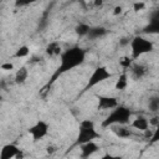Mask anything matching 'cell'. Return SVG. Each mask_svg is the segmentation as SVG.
<instances>
[{
  "label": "cell",
  "mask_w": 159,
  "mask_h": 159,
  "mask_svg": "<svg viewBox=\"0 0 159 159\" xmlns=\"http://www.w3.org/2000/svg\"><path fill=\"white\" fill-rule=\"evenodd\" d=\"M148 109L150 113H158L159 111V97L157 94H153L148 99Z\"/></svg>",
  "instance_id": "16"
},
{
  "label": "cell",
  "mask_w": 159,
  "mask_h": 159,
  "mask_svg": "<svg viewBox=\"0 0 159 159\" xmlns=\"http://www.w3.org/2000/svg\"><path fill=\"white\" fill-rule=\"evenodd\" d=\"M109 129L116 137L122 139H128L134 135V129H132V127L127 124H112L109 125Z\"/></svg>",
  "instance_id": "6"
},
{
  "label": "cell",
  "mask_w": 159,
  "mask_h": 159,
  "mask_svg": "<svg viewBox=\"0 0 159 159\" xmlns=\"http://www.w3.org/2000/svg\"><path fill=\"white\" fill-rule=\"evenodd\" d=\"M29 133L34 140H40L43 137H46V134L48 133V124L43 120H39L29 129Z\"/></svg>",
  "instance_id": "7"
},
{
  "label": "cell",
  "mask_w": 159,
  "mask_h": 159,
  "mask_svg": "<svg viewBox=\"0 0 159 159\" xmlns=\"http://www.w3.org/2000/svg\"><path fill=\"white\" fill-rule=\"evenodd\" d=\"M93 1V4L96 5V6H101L102 4H103V0H92Z\"/></svg>",
  "instance_id": "29"
},
{
  "label": "cell",
  "mask_w": 159,
  "mask_h": 159,
  "mask_svg": "<svg viewBox=\"0 0 159 159\" xmlns=\"http://www.w3.org/2000/svg\"><path fill=\"white\" fill-rule=\"evenodd\" d=\"M6 84H7L6 81H5L4 78H1V80H0V89H5V88H6Z\"/></svg>",
  "instance_id": "28"
},
{
  "label": "cell",
  "mask_w": 159,
  "mask_h": 159,
  "mask_svg": "<svg viewBox=\"0 0 159 159\" xmlns=\"http://www.w3.org/2000/svg\"><path fill=\"white\" fill-rule=\"evenodd\" d=\"M22 153L19 149V147H16L15 144H6L2 147L1 152H0V158L1 159H10V158H21Z\"/></svg>",
  "instance_id": "9"
},
{
  "label": "cell",
  "mask_w": 159,
  "mask_h": 159,
  "mask_svg": "<svg viewBox=\"0 0 159 159\" xmlns=\"http://www.w3.org/2000/svg\"><path fill=\"white\" fill-rule=\"evenodd\" d=\"M61 66L58 67V73L70 71L84 61L86 52L80 47H72L62 52L61 55Z\"/></svg>",
  "instance_id": "1"
},
{
  "label": "cell",
  "mask_w": 159,
  "mask_h": 159,
  "mask_svg": "<svg viewBox=\"0 0 159 159\" xmlns=\"http://www.w3.org/2000/svg\"><path fill=\"white\" fill-rule=\"evenodd\" d=\"M127 86H128V75H127V73H123V75H120V76L118 77V80L116 81L114 88L118 89V91H123V89L127 88Z\"/></svg>",
  "instance_id": "17"
},
{
  "label": "cell",
  "mask_w": 159,
  "mask_h": 159,
  "mask_svg": "<svg viewBox=\"0 0 159 159\" xmlns=\"http://www.w3.org/2000/svg\"><path fill=\"white\" fill-rule=\"evenodd\" d=\"M111 76L112 75H111V72H109V70L107 67H97L92 72V75H91V77L88 80V83L86 86V89H88L91 87H94L96 84H98V83L108 80Z\"/></svg>",
  "instance_id": "5"
},
{
  "label": "cell",
  "mask_w": 159,
  "mask_h": 159,
  "mask_svg": "<svg viewBox=\"0 0 159 159\" xmlns=\"http://www.w3.org/2000/svg\"><path fill=\"white\" fill-rule=\"evenodd\" d=\"M148 122H149V125L150 127L157 128L158 124H159V116H158V113H153V116L148 119Z\"/></svg>",
  "instance_id": "21"
},
{
  "label": "cell",
  "mask_w": 159,
  "mask_h": 159,
  "mask_svg": "<svg viewBox=\"0 0 159 159\" xmlns=\"http://www.w3.org/2000/svg\"><path fill=\"white\" fill-rule=\"evenodd\" d=\"M45 51H46V53H47L48 56H60V55L62 53V47H61L60 42L52 41V42H50V43L46 46Z\"/></svg>",
  "instance_id": "14"
},
{
  "label": "cell",
  "mask_w": 159,
  "mask_h": 159,
  "mask_svg": "<svg viewBox=\"0 0 159 159\" xmlns=\"http://www.w3.org/2000/svg\"><path fill=\"white\" fill-rule=\"evenodd\" d=\"M56 150H57V149H56V147H53V145H48V147L46 148V152H47V154H53Z\"/></svg>",
  "instance_id": "26"
},
{
  "label": "cell",
  "mask_w": 159,
  "mask_h": 159,
  "mask_svg": "<svg viewBox=\"0 0 159 159\" xmlns=\"http://www.w3.org/2000/svg\"><path fill=\"white\" fill-rule=\"evenodd\" d=\"M119 103L117 101V98L114 97H108V96H99L98 97V108L99 109H107L111 111L114 107H117Z\"/></svg>",
  "instance_id": "10"
},
{
  "label": "cell",
  "mask_w": 159,
  "mask_h": 159,
  "mask_svg": "<svg viewBox=\"0 0 159 159\" xmlns=\"http://www.w3.org/2000/svg\"><path fill=\"white\" fill-rule=\"evenodd\" d=\"M0 68L4 70V71H12V70H14V63H11V62H5V63H2V65L0 66Z\"/></svg>",
  "instance_id": "24"
},
{
  "label": "cell",
  "mask_w": 159,
  "mask_h": 159,
  "mask_svg": "<svg viewBox=\"0 0 159 159\" xmlns=\"http://www.w3.org/2000/svg\"><path fill=\"white\" fill-rule=\"evenodd\" d=\"M144 9H145V4H144L143 1L134 2V5H133V10H134V11H142V10H144Z\"/></svg>",
  "instance_id": "23"
},
{
  "label": "cell",
  "mask_w": 159,
  "mask_h": 159,
  "mask_svg": "<svg viewBox=\"0 0 159 159\" xmlns=\"http://www.w3.org/2000/svg\"><path fill=\"white\" fill-rule=\"evenodd\" d=\"M89 27H91V26H89V25H87L86 22H80V24L75 27V32H76L80 37H84V36H87Z\"/></svg>",
  "instance_id": "18"
},
{
  "label": "cell",
  "mask_w": 159,
  "mask_h": 159,
  "mask_svg": "<svg viewBox=\"0 0 159 159\" xmlns=\"http://www.w3.org/2000/svg\"><path fill=\"white\" fill-rule=\"evenodd\" d=\"M122 12H123V7L120 5H118V6H116L113 9V15H120Z\"/></svg>",
  "instance_id": "25"
},
{
  "label": "cell",
  "mask_w": 159,
  "mask_h": 159,
  "mask_svg": "<svg viewBox=\"0 0 159 159\" xmlns=\"http://www.w3.org/2000/svg\"><path fill=\"white\" fill-rule=\"evenodd\" d=\"M129 125L132 127V129L134 130H138V132H145L147 129H149V122H148V118L144 117V116H138L135 117L130 123Z\"/></svg>",
  "instance_id": "11"
},
{
  "label": "cell",
  "mask_w": 159,
  "mask_h": 159,
  "mask_svg": "<svg viewBox=\"0 0 159 159\" xmlns=\"http://www.w3.org/2000/svg\"><path fill=\"white\" fill-rule=\"evenodd\" d=\"M107 35V29L103 27V26H93V27H89L88 30V34L86 37H88L89 40H97V39H101L103 36Z\"/></svg>",
  "instance_id": "13"
},
{
  "label": "cell",
  "mask_w": 159,
  "mask_h": 159,
  "mask_svg": "<svg viewBox=\"0 0 159 159\" xmlns=\"http://www.w3.org/2000/svg\"><path fill=\"white\" fill-rule=\"evenodd\" d=\"M130 116H132V112L129 108L118 104L117 107L111 109V113L103 120L102 127H109L112 124H128Z\"/></svg>",
  "instance_id": "2"
},
{
  "label": "cell",
  "mask_w": 159,
  "mask_h": 159,
  "mask_svg": "<svg viewBox=\"0 0 159 159\" xmlns=\"http://www.w3.org/2000/svg\"><path fill=\"white\" fill-rule=\"evenodd\" d=\"M128 70H129V75L133 80H142L149 72L148 67L144 63H132Z\"/></svg>",
  "instance_id": "8"
},
{
  "label": "cell",
  "mask_w": 159,
  "mask_h": 159,
  "mask_svg": "<svg viewBox=\"0 0 159 159\" xmlns=\"http://www.w3.org/2000/svg\"><path fill=\"white\" fill-rule=\"evenodd\" d=\"M0 4H1V1H0Z\"/></svg>",
  "instance_id": "30"
},
{
  "label": "cell",
  "mask_w": 159,
  "mask_h": 159,
  "mask_svg": "<svg viewBox=\"0 0 159 159\" xmlns=\"http://www.w3.org/2000/svg\"><path fill=\"white\" fill-rule=\"evenodd\" d=\"M27 77H29V70H27L26 67H20V68L15 72L14 81H15V83H17V84H22V83L26 82Z\"/></svg>",
  "instance_id": "15"
},
{
  "label": "cell",
  "mask_w": 159,
  "mask_h": 159,
  "mask_svg": "<svg viewBox=\"0 0 159 159\" xmlns=\"http://www.w3.org/2000/svg\"><path fill=\"white\" fill-rule=\"evenodd\" d=\"M99 134L97 133L96 128H94V123L89 119H84L80 123V132H78V137H77V142L78 144L93 140L96 138H98Z\"/></svg>",
  "instance_id": "4"
},
{
  "label": "cell",
  "mask_w": 159,
  "mask_h": 159,
  "mask_svg": "<svg viewBox=\"0 0 159 159\" xmlns=\"http://www.w3.org/2000/svg\"><path fill=\"white\" fill-rule=\"evenodd\" d=\"M130 39H132V37H129V36H123V37L119 39L118 45H119L120 47H127V46H129V43H130Z\"/></svg>",
  "instance_id": "22"
},
{
  "label": "cell",
  "mask_w": 159,
  "mask_h": 159,
  "mask_svg": "<svg viewBox=\"0 0 159 159\" xmlns=\"http://www.w3.org/2000/svg\"><path fill=\"white\" fill-rule=\"evenodd\" d=\"M32 1H36V0H17V5H26V4H30Z\"/></svg>",
  "instance_id": "27"
},
{
  "label": "cell",
  "mask_w": 159,
  "mask_h": 159,
  "mask_svg": "<svg viewBox=\"0 0 159 159\" xmlns=\"http://www.w3.org/2000/svg\"><path fill=\"white\" fill-rule=\"evenodd\" d=\"M129 46H130V52H132L133 58H137V57H139L144 53H148L153 50V42L142 36L132 37Z\"/></svg>",
  "instance_id": "3"
},
{
  "label": "cell",
  "mask_w": 159,
  "mask_h": 159,
  "mask_svg": "<svg viewBox=\"0 0 159 159\" xmlns=\"http://www.w3.org/2000/svg\"><path fill=\"white\" fill-rule=\"evenodd\" d=\"M80 145H81V155H82V157H91L92 154H94V153L99 149L98 145H97L93 140L82 143V144H80Z\"/></svg>",
  "instance_id": "12"
},
{
  "label": "cell",
  "mask_w": 159,
  "mask_h": 159,
  "mask_svg": "<svg viewBox=\"0 0 159 159\" xmlns=\"http://www.w3.org/2000/svg\"><path fill=\"white\" fill-rule=\"evenodd\" d=\"M119 63H120L122 67H124V68H129L130 65H132L133 62H132V58H130V57L124 56V57H122V58L119 60Z\"/></svg>",
  "instance_id": "20"
},
{
  "label": "cell",
  "mask_w": 159,
  "mask_h": 159,
  "mask_svg": "<svg viewBox=\"0 0 159 159\" xmlns=\"http://www.w3.org/2000/svg\"><path fill=\"white\" fill-rule=\"evenodd\" d=\"M29 53H30V47H29V46H21V47H19V50L16 51L15 57H17V58L27 57Z\"/></svg>",
  "instance_id": "19"
}]
</instances>
